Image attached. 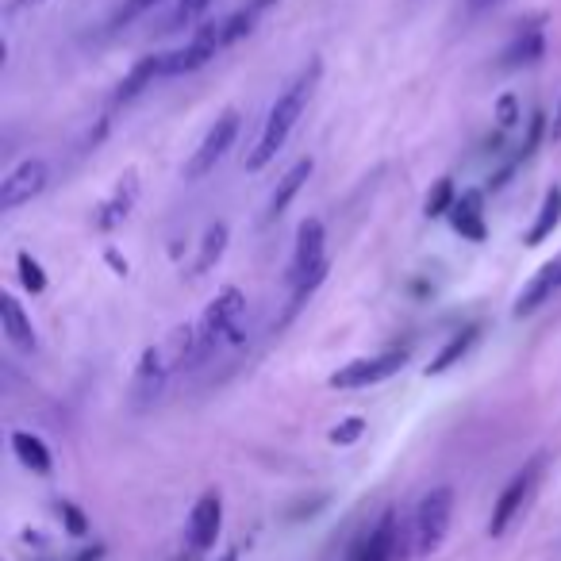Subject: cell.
I'll use <instances>...</instances> for the list:
<instances>
[{"label": "cell", "mask_w": 561, "mask_h": 561, "mask_svg": "<svg viewBox=\"0 0 561 561\" xmlns=\"http://www.w3.org/2000/svg\"><path fill=\"white\" fill-rule=\"evenodd\" d=\"M154 4H158V0H123V8H120V12H116V20H112V24H116V27L135 24L139 16H147V12H150V8H154Z\"/></svg>", "instance_id": "32"}, {"label": "cell", "mask_w": 561, "mask_h": 561, "mask_svg": "<svg viewBox=\"0 0 561 561\" xmlns=\"http://www.w3.org/2000/svg\"><path fill=\"white\" fill-rule=\"evenodd\" d=\"M12 454L20 458V465L24 469H31V473H39V477H47L50 473V450L47 442L39 439V435H31V431H12Z\"/></svg>", "instance_id": "20"}, {"label": "cell", "mask_w": 561, "mask_h": 561, "mask_svg": "<svg viewBox=\"0 0 561 561\" xmlns=\"http://www.w3.org/2000/svg\"><path fill=\"white\" fill-rule=\"evenodd\" d=\"M39 4H47V0H12V8H39Z\"/></svg>", "instance_id": "37"}, {"label": "cell", "mask_w": 561, "mask_h": 561, "mask_svg": "<svg viewBox=\"0 0 561 561\" xmlns=\"http://www.w3.org/2000/svg\"><path fill=\"white\" fill-rule=\"evenodd\" d=\"M366 435V419L362 415H346V419H339L335 423V431H331V442L335 446H354V442Z\"/></svg>", "instance_id": "28"}, {"label": "cell", "mask_w": 561, "mask_h": 561, "mask_svg": "<svg viewBox=\"0 0 561 561\" xmlns=\"http://www.w3.org/2000/svg\"><path fill=\"white\" fill-rule=\"evenodd\" d=\"M108 262H112V266L120 269V273H127V262H123L120 254H116V250H108Z\"/></svg>", "instance_id": "36"}, {"label": "cell", "mask_w": 561, "mask_h": 561, "mask_svg": "<svg viewBox=\"0 0 561 561\" xmlns=\"http://www.w3.org/2000/svg\"><path fill=\"white\" fill-rule=\"evenodd\" d=\"M561 227V185H550L546 189V196H542V208H538V220L535 227L527 231V239L523 243L527 246H542L554 231Z\"/></svg>", "instance_id": "19"}, {"label": "cell", "mask_w": 561, "mask_h": 561, "mask_svg": "<svg viewBox=\"0 0 561 561\" xmlns=\"http://www.w3.org/2000/svg\"><path fill=\"white\" fill-rule=\"evenodd\" d=\"M239 127H243V116H239L235 108H227L220 120L208 127L204 143L193 150V158H189V166H185V181H204L208 173L216 170V166L223 162V154L235 147V139H239Z\"/></svg>", "instance_id": "4"}, {"label": "cell", "mask_w": 561, "mask_h": 561, "mask_svg": "<svg viewBox=\"0 0 561 561\" xmlns=\"http://www.w3.org/2000/svg\"><path fill=\"white\" fill-rule=\"evenodd\" d=\"M519 120H523L519 97H515V93H504V97L496 100V123H500V131H512Z\"/></svg>", "instance_id": "31"}, {"label": "cell", "mask_w": 561, "mask_h": 561, "mask_svg": "<svg viewBox=\"0 0 561 561\" xmlns=\"http://www.w3.org/2000/svg\"><path fill=\"white\" fill-rule=\"evenodd\" d=\"M220 50H223V24H200L185 47L166 54V77L193 74L200 66H208Z\"/></svg>", "instance_id": "7"}, {"label": "cell", "mask_w": 561, "mask_h": 561, "mask_svg": "<svg viewBox=\"0 0 561 561\" xmlns=\"http://www.w3.org/2000/svg\"><path fill=\"white\" fill-rule=\"evenodd\" d=\"M58 515H62V523H66V535H74V538L89 535V519L81 515L77 504H70V500H58Z\"/></svg>", "instance_id": "30"}, {"label": "cell", "mask_w": 561, "mask_h": 561, "mask_svg": "<svg viewBox=\"0 0 561 561\" xmlns=\"http://www.w3.org/2000/svg\"><path fill=\"white\" fill-rule=\"evenodd\" d=\"M450 223H454V231L469 239V243H485V193L481 189H465L458 196V204H454V212H450Z\"/></svg>", "instance_id": "13"}, {"label": "cell", "mask_w": 561, "mask_h": 561, "mask_svg": "<svg viewBox=\"0 0 561 561\" xmlns=\"http://www.w3.org/2000/svg\"><path fill=\"white\" fill-rule=\"evenodd\" d=\"M246 4H250V8H254V12H258V16H262V12H266V8H273V4H277V0H246Z\"/></svg>", "instance_id": "35"}, {"label": "cell", "mask_w": 561, "mask_h": 561, "mask_svg": "<svg viewBox=\"0 0 561 561\" xmlns=\"http://www.w3.org/2000/svg\"><path fill=\"white\" fill-rule=\"evenodd\" d=\"M235 558H239V554H235V550H231V554H223L220 561H235Z\"/></svg>", "instance_id": "38"}, {"label": "cell", "mask_w": 561, "mask_h": 561, "mask_svg": "<svg viewBox=\"0 0 561 561\" xmlns=\"http://www.w3.org/2000/svg\"><path fill=\"white\" fill-rule=\"evenodd\" d=\"M208 8H212V0H177V8H173V16H170V31L200 24Z\"/></svg>", "instance_id": "26"}, {"label": "cell", "mask_w": 561, "mask_h": 561, "mask_svg": "<svg viewBox=\"0 0 561 561\" xmlns=\"http://www.w3.org/2000/svg\"><path fill=\"white\" fill-rule=\"evenodd\" d=\"M258 20H262V16H258L250 4H246V8H239V12H231L227 20H220V24H223V47H231V43H239L243 35H250Z\"/></svg>", "instance_id": "25"}, {"label": "cell", "mask_w": 561, "mask_h": 561, "mask_svg": "<svg viewBox=\"0 0 561 561\" xmlns=\"http://www.w3.org/2000/svg\"><path fill=\"white\" fill-rule=\"evenodd\" d=\"M542 135H546V116H542V112H535V116L527 120V139L519 143V154H515V166H519V162H527V158L535 154V147H538V139H542Z\"/></svg>", "instance_id": "29"}, {"label": "cell", "mask_w": 561, "mask_h": 561, "mask_svg": "<svg viewBox=\"0 0 561 561\" xmlns=\"http://www.w3.org/2000/svg\"><path fill=\"white\" fill-rule=\"evenodd\" d=\"M0 327H4V339L12 342L20 354H35L39 350V335H35V323L24 312V304L12 293L0 296Z\"/></svg>", "instance_id": "12"}, {"label": "cell", "mask_w": 561, "mask_h": 561, "mask_svg": "<svg viewBox=\"0 0 561 561\" xmlns=\"http://www.w3.org/2000/svg\"><path fill=\"white\" fill-rule=\"evenodd\" d=\"M492 4H500V0H465L469 12H485V8H492Z\"/></svg>", "instance_id": "34"}, {"label": "cell", "mask_w": 561, "mask_h": 561, "mask_svg": "<svg viewBox=\"0 0 561 561\" xmlns=\"http://www.w3.org/2000/svg\"><path fill=\"white\" fill-rule=\"evenodd\" d=\"M550 139L561 143V100H558V108H554V120H550Z\"/></svg>", "instance_id": "33"}, {"label": "cell", "mask_w": 561, "mask_h": 561, "mask_svg": "<svg viewBox=\"0 0 561 561\" xmlns=\"http://www.w3.org/2000/svg\"><path fill=\"white\" fill-rule=\"evenodd\" d=\"M220 527H223V500L216 488H208L193 504V512H189V546H193L196 554L212 550L216 538H220Z\"/></svg>", "instance_id": "9"}, {"label": "cell", "mask_w": 561, "mask_h": 561, "mask_svg": "<svg viewBox=\"0 0 561 561\" xmlns=\"http://www.w3.org/2000/svg\"><path fill=\"white\" fill-rule=\"evenodd\" d=\"M477 335H481L477 327H462L458 335H450V339H446V346H442L439 354L431 358V366L423 369V373H427V377H442V373H450V369L458 366L465 354L473 350V342H477Z\"/></svg>", "instance_id": "18"}, {"label": "cell", "mask_w": 561, "mask_h": 561, "mask_svg": "<svg viewBox=\"0 0 561 561\" xmlns=\"http://www.w3.org/2000/svg\"><path fill=\"white\" fill-rule=\"evenodd\" d=\"M538 469H542V454H538L527 469H519L512 481H508V488L500 492V500L492 504V519H488V535L492 538L504 535V531L512 527L515 515L523 512V504H527V496H531V488H535V481H538Z\"/></svg>", "instance_id": "8"}, {"label": "cell", "mask_w": 561, "mask_h": 561, "mask_svg": "<svg viewBox=\"0 0 561 561\" xmlns=\"http://www.w3.org/2000/svg\"><path fill=\"white\" fill-rule=\"evenodd\" d=\"M47 181H50L47 162L43 158H24L16 170L0 181V212H16V208L31 204L35 196L47 189Z\"/></svg>", "instance_id": "6"}, {"label": "cell", "mask_w": 561, "mask_h": 561, "mask_svg": "<svg viewBox=\"0 0 561 561\" xmlns=\"http://www.w3.org/2000/svg\"><path fill=\"white\" fill-rule=\"evenodd\" d=\"M223 250H227V223L216 220L212 227H208V231H204L200 258H196V273H208V269H212L223 258Z\"/></svg>", "instance_id": "23"}, {"label": "cell", "mask_w": 561, "mask_h": 561, "mask_svg": "<svg viewBox=\"0 0 561 561\" xmlns=\"http://www.w3.org/2000/svg\"><path fill=\"white\" fill-rule=\"evenodd\" d=\"M558 289H561V258H554V262H546V266L527 281V289L515 300V316H531V312H538Z\"/></svg>", "instance_id": "14"}, {"label": "cell", "mask_w": 561, "mask_h": 561, "mask_svg": "<svg viewBox=\"0 0 561 561\" xmlns=\"http://www.w3.org/2000/svg\"><path fill=\"white\" fill-rule=\"evenodd\" d=\"M16 269H20V281H24L27 293H43V289H47V273H43V266H39L27 250L16 254Z\"/></svg>", "instance_id": "27"}, {"label": "cell", "mask_w": 561, "mask_h": 561, "mask_svg": "<svg viewBox=\"0 0 561 561\" xmlns=\"http://www.w3.org/2000/svg\"><path fill=\"white\" fill-rule=\"evenodd\" d=\"M158 77H166V54H147V58H139V62L131 66V74L120 81V89H116V104L135 100L143 89H150Z\"/></svg>", "instance_id": "16"}, {"label": "cell", "mask_w": 561, "mask_h": 561, "mask_svg": "<svg viewBox=\"0 0 561 561\" xmlns=\"http://www.w3.org/2000/svg\"><path fill=\"white\" fill-rule=\"evenodd\" d=\"M450 519H454V488L439 485L431 488L419 508H415V554L431 558L450 535Z\"/></svg>", "instance_id": "3"}, {"label": "cell", "mask_w": 561, "mask_h": 561, "mask_svg": "<svg viewBox=\"0 0 561 561\" xmlns=\"http://www.w3.org/2000/svg\"><path fill=\"white\" fill-rule=\"evenodd\" d=\"M323 243H327V235H323V223L319 220H304L296 227V254H293V266H289V285H300L319 266H327Z\"/></svg>", "instance_id": "10"}, {"label": "cell", "mask_w": 561, "mask_h": 561, "mask_svg": "<svg viewBox=\"0 0 561 561\" xmlns=\"http://www.w3.org/2000/svg\"><path fill=\"white\" fill-rule=\"evenodd\" d=\"M392 550H396V515L385 512L381 515V523L354 546L350 561H389Z\"/></svg>", "instance_id": "17"}, {"label": "cell", "mask_w": 561, "mask_h": 561, "mask_svg": "<svg viewBox=\"0 0 561 561\" xmlns=\"http://www.w3.org/2000/svg\"><path fill=\"white\" fill-rule=\"evenodd\" d=\"M135 200H139V173L127 170L120 173V181H116V189L100 200L97 208V231H116L127 216H131V208H135Z\"/></svg>", "instance_id": "11"}, {"label": "cell", "mask_w": 561, "mask_h": 561, "mask_svg": "<svg viewBox=\"0 0 561 561\" xmlns=\"http://www.w3.org/2000/svg\"><path fill=\"white\" fill-rule=\"evenodd\" d=\"M454 204H458V189H454V181H450V177H439V181H435V189H431L427 200H423V212H427L431 220H439V216H450V212H454Z\"/></svg>", "instance_id": "24"}, {"label": "cell", "mask_w": 561, "mask_h": 561, "mask_svg": "<svg viewBox=\"0 0 561 561\" xmlns=\"http://www.w3.org/2000/svg\"><path fill=\"white\" fill-rule=\"evenodd\" d=\"M319 74H323V62H308L300 74L285 85V93L273 100V108H269L266 123H262V135H258V143H254V150L246 154V170L258 173L266 170L269 162L277 158V150L289 143V135H293L296 120L304 116V108H308V100H312V93H316L319 85Z\"/></svg>", "instance_id": "1"}, {"label": "cell", "mask_w": 561, "mask_h": 561, "mask_svg": "<svg viewBox=\"0 0 561 561\" xmlns=\"http://www.w3.org/2000/svg\"><path fill=\"white\" fill-rule=\"evenodd\" d=\"M243 308H246L243 289L227 285L223 293H216V300L204 308V316H200V323H196V362H204V358H208V354H212V350L239 327Z\"/></svg>", "instance_id": "2"}, {"label": "cell", "mask_w": 561, "mask_h": 561, "mask_svg": "<svg viewBox=\"0 0 561 561\" xmlns=\"http://www.w3.org/2000/svg\"><path fill=\"white\" fill-rule=\"evenodd\" d=\"M170 354H166V346H147L143 350V362H139V392L143 396H158L162 389V381H166V373H170Z\"/></svg>", "instance_id": "22"}, {"label": "cell", "mask_w": 561, "mask_h": 561, "mask_svg": "<svg viewBox=\"0 0 561 561\" xmlns=\"http://www.w3.org/2000/svg\"><path fill=\"white\" fill-rule=\"evenodd\" d=\"M312 170H316V158H300L293 170H289L285 177H281V181H277V189L269 193L266 220H277V216H285V208H289L296 196H300V189L308 185V177H312Z\"/></svg>", "instance_id": "15"}, {"label": "cell", "mask_w": 561, "mask_h": 561, "mask_svg": "<svg viewBox=\"0 0 561 561\" xmlns=\"http://www.w3.org/2000/svg\"><path fill=\"white\" fill-rule=\"evenodd\" d=\"M542 54H546L542 27H523L512 43H508V50H504V66H535Z\"/></svg>", "instance_id": "21"}, {"label": "cell", "mask_w": 561, "mask_h": 561, "mask_svg": "<svg viewBox=\"0 0 561 561\" xmlns=\"http://www.w3.org/2000/svg\"><path fill=\"white\" fill-rule=\"evenodd\" d=\"M404 362H408L404 350L373 354V358H354V362H346V366L335 369V373L327 377V385H331V389H369V385H381V381L396 377V373L404 369Z\"/></svg>", "instance_id": "5"}]
</instances>
